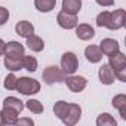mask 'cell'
<instances>
[{
    "label": "cell",
    "mask_w": 126,
    "mask_h": 126,
    "mask_svg": "<svg viewBox=\"0 0 126 126\" xmlns=\"http://www.w3.org/2000/svg\"><path fill=\"white\" fill-rule=\"evenodd\" d=\"M108 65L114 71L116 79L120 82H126V55L120 50L111 56H108Z\"/></svg>",
    "instance_id": "cell-1"
},
{
    "label": "cell",
    "mask_w": 126,
    "mask_h": 126,
    "mask_svg": "<svg viewBox=\"0 0 126 126\" xmlns=\"http://www.w3.org/2000/svg\"><path fill=\"white\" fill-rule=\"evenodd\" d=\"M15 91H18L22 95L31 96L40 92V82L36 79H30V77H19L16 80V88Z\"/></svg>",
    "instance_id": "cell-2"
},
{
    "label": "cell",
    "mask_w": 126,
    "mask_h": 126,
    "mask_svg": "<svg viewBox=\"0 0 126 126\" xmlns=\"http://www.w3.org/2000/svg\"><path fill=\"white\" fill-rule=\"evenodd\" d=\"M42 79L46 85H53V83H62L65 79V73L56 65H49L43 70Z\"/></svg>",
    "instance_id": "cell-3"
},
{
    "label": "cell",
    "mask_w": 126,
    "mask_h": 126,
    "mask_svg": "<svg viewBox=\"0 0 126 126\" xmlns=\"http://www.w3.org/2000/svg\"><path fill=\"white\" fill-rule=\"evenodd\" d=\"M79 68V59L76 56V53L73 52H65L61 56V70L65 73V76L68 74H74Z\"/></svg>",
    "instance_id": "cell-4"
},
{
    "label": "cell",
    "mask_w": 126,
    "mask_h": 126,
    "mask_svg": "<svg viewBox=\"0 0 126 126\" xmlns=\"http://www.w3.org/2000/svg\"><path fill=\"white\" fill-rule=\"evenodd\" d=\"M125 22H126V12H125V9H116V11L110 12V16H108L105 28H108L111 31H116V30H120L125 25Z\"/></svg>",
    "instance_id": "cell-5"
},
{
    "label": "cell",
    "mask_w": 126,
    "mask_h": 126,
    "mask_svg": "<svg viewBox=\"0 0 126 126\" xmlns=\"http://www.w3.org/2000/svg\"><path fill=\"white\" fill-rule=\"evenodd\" d=\"M64 83L67 85V88H68L71 92H76V94L82 92V91L88 86V80H86L83 76H74V74L65 76Z\"/></svg>",
    "instance_id": "cell-6"
},
{
    "label": "cell",
    "mask_w": 126,
    "mask_h": 126,
    "mask_svg": "<svg viewBox=\"0 0 126 126\" xmlns=\"http://www.w3.org/2000/svg\"><path fill=\"white\" fill-rule=\"evenodd\" d=\"M56 22L59 27H62L64 30H73L77 25V15L68 14L65 11H61L56 15Z\"/></svg>",
    "instance_id": "cell-7"
},
{
    "label": "cell",
    "mask_w": 126,
    "mask_h": 126,
    "mask_svg": "<svg viewBox=\"0 0 126 126\" xmlns=\"http://www.w3.org/2000/svg\"><path fill=\"white\" fill-rule=\"evenodd\" d=\"M80 117H82V107L79 104H70L65 117L62 119V123L67 126H73V125L79 123Z\"/></svg>",
    "instance_id": "cell-8"
},
{
    "label": "cell",
    "mask_w": 126,
    "mask_h": 126,
    "mask_svg": "<svg viewBox=\"0 0 126 126\" xmlns=\"http://www.w3.org/2000/svg\"><path fill=\"white\" fill-rule=\"evenodd\" d=\"M5 67L11 71L24 68V55H5Z\"/></svg>",
    "instance_id": "cell-9"
},
{
    "label": "cell",
    "mask_w": 126,
    "mask_h": 126,
    "mask_svg": "<svg viewBox=\"0 0 126 126\" xmlns=\"http://www.w3.org/2000/svg\"><path fill=\"white\" fill-rule=\"evenodd\" d=\"M99 49H101L102 55L111 56V55H114V53H117V52L120 50V46H119V42H117V40L107 37V39H102V40H101Z\"/></svg>",
    "instance_id": "cell-10"
},
{
    "label": "cell",
    "mask_w": 126,
    "mask_h": 126,
    "mask_svg": "<svg viewBox=\"0 0 126 126\" xmlns=\"http://www.w3.org/2000/svg\"><path fill=\"white\" fill-rule=\"evenodd\" d=\"M98 77H99V82L102 85H113L114 80H116V76H114V71L111 70V67L108 64H102L99 67V71H98Z\"/></svg>",
    "instance_id": "cell-11"
},
{
    "label": "cell",
    "mask_w": 126,
    "mask_h": 126,
    "mask_svg": "<svg viewBox=\"0 0 126 126\" xmlns=\"http://www.w3.org/2000/svg\"><path fill=\"white\" fill-rule=\"evenodd\" d=\"M85 56H86V59L91 62V64H98V62H101V59H102L104 55H102L99 46H96V45H89V46H86V49H85Z\"/></svg>",
    "instance_id": "cell-12"
},
{
    "label": "cell",
    "mask_w": 126,
    "mask_h": 126,
    "mask_svg": "<svg viewBox=\"0 0 126 126\" xmlns=\"http://www.w3.org/2000/svg\"><path fill=\"white\" fill-rule=\"evenodd\" d=\"M15 33H16L19 37L27 39V37H30V36L34 34V25H33L30 21H19V22H16V25H15Z\"/></svg>",
    "instance_id": "cell-13"
},
{
    "label": "cell",
    "mask_w": 126,
    "mask_h": 126,
    "mask_svg": "<svg viewBox=\"0 0 126 126\" xmlns=\"http://www.w3.org/2000/svg\"><path fill=\"white\" fill-rule=\"evenodd\" d=\"M76 36L80 40H91L95 36V30L89 24H77L76 25Z\"/></svg>",
    "instance_id": "cell-14"
},
{
    "label": "cell",
    "mask_w": 126,
    "mask_h": 126,
    "mask_svg": "<svg viewBox=\"0 0 126 126\" xmlns=\"http://www.w3.org/2000/svg\"><path fill=\"white\" fill-rule=\"evenodd\" d=\"M27 47L31 52H42L45 49V42H43V39L40 36L33 34V36L27 37Z\"/></svg>",
    "instance_id": "cell-15"
},
{
    "label": "cell",
    "mask_w": 126,
    "mask_h": 126,
    "mask_svg": "<svg viewBox=\"0 0 126 126\" xmlns=\"http://www.w3.org/2000/svg\"><path fill=\"white\" fill-rule=\"evenodd\" d=\"M111 104H113L114 108L119 110L120 117H122L123 120H126V95H125V94H119V95H116V96L113 98Z\"/></svg>",
    "instance_id": "cell-16"
},
{
    "label": "cell",
    "mask_w": 126,
    "mask_h": 126,
    "mask_svg": "<svg viewBox=\"0 0 126 126\" xmlns=\"http://www.w3.org/2000/svg\"><path fill=\"white\" fill-rule=\"evenodd\" d=\"M82 9V0H62V11L77 15Z\"/></svg>",
    "instance_id": "cell-17"
},
{
    "label": "cell",
    "mask_w": 126,
    "mask_h": 126,
    "mask_svg": "<svg viewBox=\"0 0 126 126\" xmlns=\"http://www.w3.org/2000/svg\"><path fill=\"white\" fill-rule=\"evenodd\" d=\"M3 107L12 108V110H15L16 113L21 114V111L24 110L25 104H24L19 98H16V96H8V98H5V101H3Z\"/></svg>",
    "instance_id": "cell-18"
},
{
    "label": "cell",
    "mask_w": 126,
    "mask_h": 126,
    "mask_svg": "<svg viewBox=\"0 0 126 126\" xmlns=\"http://www.w3.org/2000/svg\"><path fill=\"white\" fill-rule=\"evenodd\" d=\"M3 55H25L24 53V46L15 40L9 42L5 45V53Z\"/></svg>",
    "instance_id": "cell-19"
},
{
    "label": "cell",
    "mask_w": 126,
    "mask_h": 126,
    "mask_svg": "<svg viewBox=\"0 0 126 126\" xmlns=\"http://www.w3.org/2000/svg\"><path fill=\"white\" fill-rule=\"evenodd\" d=\"M18 114H19V113H16L15 110L3 107V111H2L3 125H16V122H18V119H19Z\"/></svg>",
    "instance_id": "cell-20"
},
{
    "label": "cell",
    "mask_w": 126,
    "mask_h": 126,
    "mask_svg": "<svg viewBox=\"0 0 126 126\" xmlns=\"http://www.w3.org/2000/svg\"><path fill=\"white\" fill-rule=\"evenodd\" d=\"M56 6V0H34V8L39 12H50Z\"/></svg>",
    "instance_id": "cell-21"
},
{
    "label": "cell",
    "mask_w": 126,
    "mask_h": 126,
    "mask_svg": "<svg viewBox=\"0 0 126 126\" xmlns=\"http://www.w3.org/2000/svg\"><path fill=\"white\" fill-rule=\"evenodd\" d=\"M68 102H65V101H58V102H55V105H53V113H55V116L62 122V119L65 117V114H67V111H68Z\"/></svg>",
    "instance_id": "cell-22"
},
{
    "label": "cell",
    "mask_w": 126,
    "mask_h": 126,
    "mask_svg": "<svg viewBox=\"0 0 126 126\" xmlns=\"http://www.w3.org/2000/svg\"><path fill=\"white\" fill-rule=\"evenodd\" d=\"M116 125H117L116 119L108 113H102L96 117V126H116Z\"/></svg>",
    "instance_id": "cell-23"
},
{
    "label": "cell",
    "mask_w": 126,
    "mask_h": 126,
    "mask_svg": "<svg viewBox=\"0 0 126 126\" xmlns=\"http://www.w3.org/2000/svg\"><path fill=\"white\" fill-rule=\"evenodd\" d=\"M25 107L31 111V113H34V114H40V113H43V104L39 101V99H33V98H30L27 102H25Z\"/></svg>",
    "instance_id": "cell-24"
},
{
    "label": "cell",
    "mask_w": 126,
    "mask_h": 126,
    "mask_svg": "<svg viewBox=\"0 0 126 126\" xmlns=\"http://www.w3.org/2000/svg\"><path fill=\"white\" fill-rule=\"evenodd\" d=\"M24 68L30 73H34L37 70V59L31 55H24Z\"/></svg>",
    "instance_id": "cell-25"
},
{
    "label": "cell",
    "mask_w": 126,
    "mask_h": 126,
    "mask_svg": "<svg viewBox=\"0 0 126 126\" xmlns=\"http://www.w3.org/2000/svg\"><path fill=\"white\" fill-rule=\"evenodd\" d=\"M16 80H18V77L14 74V71L11 73V74H8L6 77H5V82H3V86L8 89V91H15V88H16Z\"/></svg>",
    "instance_id": "cell-26"
},
{
    "label": "cell",
    "mask_w": 126,
    "mask_h": 126,
    "mask_svg": "<svg viewBox=\"0 0 126 126\" xmlns=\"http://www.w3.org/2000/svg\"><path fill=\"white\" fill-rule=\"evenodd\" d=\"M108 16H110V11H102L98 16H96V25L98 27H105L107 25V21H108Z\"/></svg>",
    "instance_id": "cell-27"
},
{
    "label": "cell",
    "mask_w": 126,
    "mask_h": 126,
    "mask_svg": "<svg viewBox=\"0 0 126 126\" xmlns=\"http://www.w3.org/2000/svg\"><path fill=\"white\" fill-rule=\"evenodd\" d=\"M8 19H9V11L3 6H0V27L5 25L8 22Z\"/></svg>",
    "instance_id": "cell-28"
},
{
    "label": "cell",
    "mask_w": 126,
    "mask_h": 126,
    "mask_svg": "<svg viewBox=\"0 0 126 126\" xmlns=\"http://www.w3.org/2000/svg\"><path fill=\"white\" fill-rule=\"evenodd\" d=\"M16 125H28V126H33L34 122H33L31 119H28V117H24V119H18Z\"/></svg>",
    "instance_id": "cell-29"
},
{
    "label": "cell",
    "mask_w": 126,
    "mask_h": 126,
    "mask_svg": "<svg viewBox=\"0 0 126 126\" xmlns=\"http://www.w3.org/2000/svg\"><path fill=\"white\" fill-rule=\"evenodd\" d=\"M96 3L99 5V6H113L114 5V0H96Z\"/></svg>",
    "instance_id": "cell-30"
},
{
    "label": "cell",
    "mask_w": 126,
    "mask_h": 126,
    "mask_svg": "<svg viewBox=\"0 0 126 126\" xmlns=\"http://www.w3.org/2000/svg\"><path fill=\"white\" fill-rule=\"evenodd\" d=\"M5 45H6V43H5L2 39H0V56H2V55L5 53Z\"/></svg>",
    "instance_id": "cell-31"
},
{
    "label": "cell",
    "mask_w": 126,
    "mask_h": 126,
    "mask_svg": "<svg viewBox=\"0 0 126 126\" xmlns=\"http://www.w3.org/2000/svg\"><path fill=\"white\" fill-rule=\"evenodd\" d=\"M0 125H3V119H2V111H0Z\"/></svg>",
    "instance_id": "cell-32"
}]
</instances>
